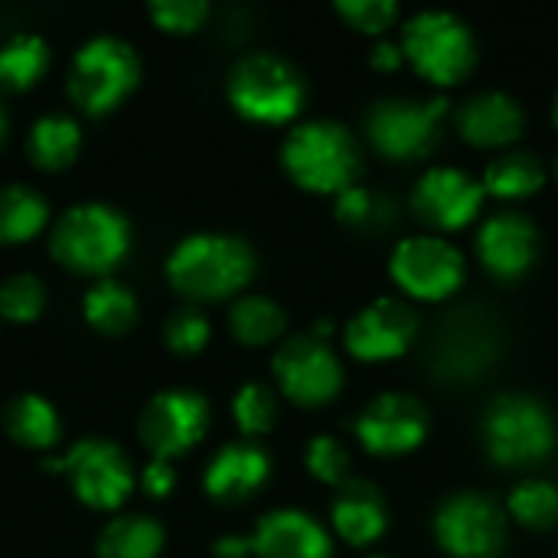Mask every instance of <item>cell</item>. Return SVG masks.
<instances>
[{
	"mask_svg": "<svg viewBox=\"0 0 558 558\" xmlns=\"http://www.w3.org/2000/svg\"><path fill=\"white\" fill-rule=\"evenodd\" d=\"M255 268L252 245L232 232H193L180 239L163 262L167 284L193 307L242 298Z\"/></svg>",
	"mask_w": 558,
	"mask_h": 558,
	"instance_id": "obj_1",
	"label": "cell"
},
{
	"mask_svg": "<svg viewBox=\"0 0 558 558\" xmlns=\"http://www.w3.org/2000/svg\"><path fill=\"white\" fill-rule=\"evenodd\" d=\"M134 226L131 219L101 199L69 206L49 226V255L59 268L78 278H111L131 255Z\"/></svg>",
	"mask_w": 558,
	"mask_h": 558,
	"instance_id": "obj_2",
	"label": "cell"
},
{
	"mask_svg": "<svg viewBox=\"0 0 558 558\" xmlns=\"http://www.w3.org/2000/svg\"><path fill=\"white\" fill-rule=\"evenodd\" d=\"M141 56L137 49L111 33L85 39L65 72V95L75 111L88 118H105L118 111L141 85Z\"/></svg>",
	"mask_w": 558,
	"mask_h": 558,
	"instance_id": "obj_3",
	"label": "cell"
},
{
	"mask_svg": "<svg viewBox=\"0 0 558 558\" xmlns=\"http://www.w3.org/2000/svg\"><path fill=\"white\" fill-rule=\"evenodd\" d=\"M43 468L62 474L75 500L95 513H118L137 487L134 464L114 438L88 435L62 454L43 458Z\"/></svg>",
	"mask_w": 558,
	"mask_h": 558,
	"instance_id": "obj_4",
	"label": "cell"
},
{
	"mask_svg": "<svg viewBox=\"0 0 558 558\" xmlns=\"http://www.w3.org/2000/svg\"><path fill=\"white\" fill-rule=\"evenodd\" d=\"M232 111L252 124H288L307 101V85L298 65L275 52H248L226 75Z\"/></svg>",
	"mask_w": 558,
	"mask_h": 558,
	"instance_id": "obj_5",
	"label": "cell"
},
{
	"mask_svg": "<svg viewBox=\"0 0 558 558\" xmlns=\"http://www.w3.org/2000/svg\"><path fill=\"white\" fill-rule=\"evenodd\" d=\"M281 167L307 193H343L356 183L360 147L337 121H304L281 144Z\"/></svg>",
	"mask_w": 558,
	"mask_h": 558,
	"instance_id": "obj_6",
	"label": "cell"
},
{
	"mask_svg": "<svg viewBox=\"0 0 558 558\" xmlns=\"http://www.w3.org/2000/svg\"><path fill=\"white\" fill-rule=\"evenodd\" d=\"M481 435L487 458L510 471L543 464L558 441L553 412L526 392H507L494 399L484 412Z\"/></svg>",
	"mask_w": 558,
	"mask_h": 558,
	"instance_id": "obj_7",
	"label": "cell"
},
{
	"mask_svg": "<svg viewBox=\"0 0 558 558\" xmlns=\"http://www.w3.org/2000/svg\"><path fill=\"white\" fill-rule=\"evenodd\" d=\"M405 62L432 85H458L477 65V39L451 10H422L402 29Z\"/></svg>",
	"mask_w": 558,
	"mask_h": 558,
	"instance_id": "obj_8",
	"label": "cell"
},
{
	"mask_svg": "<svg viewBox=\"0 0 558 558\" xmlns=\"http://www.w3.org/2000/svg\"><path fill=\"white\" fill-rule=\"evenodd\" d=\"M209 402L196 389H163L137 415V441L157 461L190 454L209 432Z\"/></svg>",
	"mask_w": 558,
	"mask_h": 558,
	"instance_id": "obj_9",
	"label": "cell"
},
{
	"mask_svg": "<svg viewBox=\"0 0 558 558\" xmlns=\"http://www.w3.org/2000/svg\"><path fill=\"white\" fill-rule=\"evenodd\" d=\"M445 118V98H383L366 114V134L383 157L418 160L438 144Z\"/></svg>",
	"mask_w": 558,
	"mask_h": 558,
	"instance_id": "obj_10",
	"label": "cell"
},
{
	"mask_svg": "<svg viewBox=\"0 0 558 558\" xmlns=\"http://www.w3.org/2000/svg\"><path fill=\"white\" fill-rule=\"evenodd\" d=\"M271 373L278 392L301 409L327 405L343 389V366L337 353L327 340H317L314 333L281 340L271 360Z\"/></svg>",
	"mask_w": 558,
	"mask_h": 558,
	"instance_id": "obj_11",
	"label": "cell"
},
{
	"mask_svg": "<svg viewBox=\"0 0 558 558\" xmlns=\"http://www.w3.org/2000/svg\"><path fill=\"white\" fill-rule=\"evenodd\" d=\"M389 275L402 294L415 301H445L468 278L464 255L441 235H409L392 248Z\"/></svg>",
	"mask_w": 558,
	"mask_h": 558,
	"instance_id": "obj_12",
	"label": "cell"
},
{
	"mask_svg": "<svg viewBox=\"0 0 558 558\" xmlns=\"http://www.w3.org/2000/svg\"><path fill=\"white\" fill-rule=\"evenodd\" d=\"M435 539L454 558H497L507 549V510L487 494H454L435 513Z\"/></svg>",
	"mask_w": 558,
	"mask_h": 558,
	"instance_id": "obj_13",
	"label": "cell"
},
{
	"mask_svg": "<svg viewBox=\"0 0 558 558\" xmlns=\"http://www.w3.org/2000/svg\"><path fill=\"white\" fill-rule=\"evenodd\" d=\"M428 409L405 392H386L373 399L356 418L360 445L376 458H399L415 451L428 435Z\"/></svg>",
	"mask_w": 558,
	"mask_h": 558,
	"instance_id": "obj_14",
	"label": "cell"
},
{
	"mask_svg": "<svg viewBox=\"0 0 558 558\" xmlns=\"http://www.w3.org/2000/svg\"><path fill=\"white\" fill-rule=\"evenodd\" d=\"M484 183L458 167H432L412 190V209L438 232H458L471 226L484 209Z\"/></svg>",
	"mask_w": 558,
	"mask_h": 558,
	"instance_id": "obj_15",
	"label": "cell"
},
{
	"mask_svg": "<svg viewBox=\"0 0 558 558\" xmlns=\"http://www.w3.org/2000/svg\"><path fill=\"white\" fill-rule=\"evenodd\" d=\"M418 337V314L402 298H376L347 324V350L363 363L396 360Z\"/></svg>",
	"mask_w": 558,
	"mask_h": 558,
	"instance_id": "obj_16",
	"label": "cell"
},
{
	"mask_svg": "<svg viewBox=\"0 0 558 558\" xmlns=\"http://www.w3.org/2000/svg\"><path fill=\"white\" fill-rule=\"evenodd\" d=\"M477 255L484 268L500 281L523 278L539 255V229L530 216L517 209H500L481 222Z\"/></svg>",
	"mask_w": 558,
	"mask_h": 558,
	"instance_id": "obj_17",
	"label": "cell"
},
{
	"mask_svg": "<svg viewBox=\"0 0 558 558\" xmlns=\"http://www.w3.org/2000/svg\"><path fill=\"white\" fill-rule=\"evenodd\" d=\"M271 477V458L258 441H229L222 445L206 471H203V490L213 504L235 507L252 500Z\"/></svg>",
	"mask_w": 558,
	"mask_h": 558,
	"instance_id": "obj_18",
	"label": "cell"
},
{
	"mask_svg": "<svg viewBox=\"0 0 558 558\" xmlns=\"http://www.w3.org/2000/svg\"><path fill=\"white\" fill-rule=\"evenodd\" d=\"M252 556L255 558H330V533L304 510H271L255 523Z\"/></svg>",
	"mask_w": 558,
	"mask_h": 558,
	"instance_id": "obj_19",
	"label": "cell"
},
{
	"mask_svg": "<svg viewBox=\"0 0 558 558\" xmlns=\"http://www.w3.org/2000/svg\"><path fill=\"white\" fill-rule=\"evenodd\" d=\"M458 131L474 147H510L523 134V108L507 92H481L458 108Z\"/></svg>",
	"mask_w": 558,
	"mask_h": 558,
	"instance_id": "obj_20",
	"label": "cell"
},
{
	"mask_svg": "<svg viewBox=\"0 0 558 558\" xmlns=\"http://www.w3.org/2000/svg\"><path fill=\"white\" fill-rule=\"evenodd\" d=\"M330 523L343 543L360 546V549L383 539L389 526V510H386L379 487L366 481H347L330 504Z\"/></svg>",
	"mask_w": 558,
	"mask_h": 558,
	"instance_id": "obj_21",
	"label": "cell"
},
{
	"mask_svg": "<svg viewBox=\"0 0 558 558\" xmlns=\"http://www.w3.org/2000/svg\"><path fill=\"white\" fill-rule=\"evenodd\" d=\"M3 432L7 438L23 448V451H36V454H56V448L62 445V418L59 409L39 396V392H20L7 402L3 409Z\"/></svg>",
	"mask_w": 558,
	"mask_h": 558,
	"instance_id": "obj_22",
	"label": "cell"
},
{
	"mask_svg": "<svg viewBox=\"0 0 558 558\" xmlns=\"http://www.w3.org/2000/svg\"><path fill=\"white\" fill-rule=\"evenodd\" d=\"M26 154L29 163L43 173L69 170L82 154V124L72 114H59V111L36 118L26 134Z\"/></svg>",
	"mask_w": 558,
	"mask_h": 558,
	"instance_id": "obj_23",
	"label": "cell"
},
{
	"mask_svg": "<svg viewBox=\"0 0 558 558\" xmlns=\"http://www.w3.org/2000/svg\"><path fill=\"white\" fill-rule=\"evenodd\" d=\"M82 317L85 324L98 333V337H108V340H118L124 333H131L141 320V301L137 294L114 281V278H101L95 281L85 298H82Z\"/></svg>",
	"mask_w": 558,
	"mask_h": 558,
	"instance_id": "obj_24",
	"label": "cell"
},
{
	"mask_svg": "<svg viewBox=\"0 0 558 558\" xmlns=\"http://www.w3.org/2000/svg\"><path fill=\"white\" fill-rule=\"evenodd\" d=\"M167 546V533L160 520L147 513H114L98 539L95 556L98 558H160Z\"/></svg>",
	"mask_w": 558,
	"mask_h": 558,
	"instance_id": "obj_25",
	"label": "cell"
},
{
	"mask_svg": "<svg viewBox=\"0 0 558 558\" xmlns=\"http://www.w3.org/2000/svg\"><path fill=\"white\" fill-rule=\"evenodd\" d=\"M52 65V49L46 36L23 29L0 43V92L20 95L43 82Z\"/></svg>",
	"mask_w": 558,
	"mask_h": 558,
	"instance_id": "obj_26",
	"label": "cell"
},
{
	"mask_svg": "<svg viewBox=\"0 0 558 558\" xmlns=\"http://www.w3.org/2000/svg\"><path fill=\"white\" fill-rule=\"evenodd\" d=\"M49 199L26 186L7 183L0 186V245H26L49 229Z\"/></svg>",
	"mask_w": 558,
	"mask_h": 558,
	"instance_id": "obj_27",
	"label": "cell"
},
{
	"mask_svg": "<svg viewBox=\"0 0 558 558\" xmlns=\"http://www.w3.org/2000/svg\"><path fill=\"white\" fill-rule=\"evenodd\" d=\"M546 163L530 150H507L494 157L484 170V193L497 199H526L546 186Z\"/></svg>",
	"mask_w": 558,
	"mask_h": 558,
	"instance_id": "obj_28",
	"label": "cell"
},
{
	"mask_svg": "<svg viewBox=\"0 0 558 558\" xmlns=\"http://www.w3.org/2000/svg\"><path fill=\"white\" fill-rule=\"evenodd\" d=\"M288 314L265 294H242L229 307V330L242 347H271L284 337Z\"/></svg>",
	"mask_w": 558,
	"mask_h": 558,
	"instance_id": "obj_29",
	"label": "cell"
},
{
	"mask_svg": "<svg viewBox=\"0 0 558 558\" xmlns=\"http://www.w3.org/2000/svg\"><path fill=\"white\" fill-rule=\"evenodd\" d=\"M507 510L526 530H553L558 523V487L543 477H526L507 497Z\"/></svg>",
	"mask_w": 558,
	"mask_h": 558,
	"instance_id": "obj_30",
	"label": "cell"
},
{
	"mask_svg": "<svg viewBox=\"0 0 558 558\" xmlns=\"http://www.w3.org/2000/svg\"><path fill=\"white\" fill-rule=\"evenodd\" d=\"M46 304H49V291L43 278H36L33 271H16L0 281V320L20 327L36 324L46 314Z\"/></svg>",
	"mask_w": 558,
	"mask_h": 558,
	"instance_id": "obj_31",
	"label": "cell"
},
{
	"mask_svg": "<svg viewBox=\"0 0 558 558\" xmlns=\"http://www.w3.org/2000/svg\"><path fill=\"white\" fill-rule=\"evenodd\" d=\"M232 418L235 428L242 432L245 441H255L262 435H268L278 422V396L271 386L265 383H245L239 386L235 399H232Z\"/></svg>",
	"mask_w": 558,
	"mask_h": 558,
	"instance_id": "obj_32",
	"label": "cell"
},
{
	"mask_svg": "<svg viewBox=\"0 0 558 558\" xmlns=\"http://www.w3.org/2000/svg\"><path fill=\"white\" fill-rule=\"evenodd\" d=\"M209 337H213V324L193 304L170 311V317L163 320V343L177 356H196V353H203L209 347Z\"/></svg>",
	"mask_w": 558,
	"mask_h": 558,
	"instance_id": "obj_33",
	"label": "cell"
},
{
	"mask_svg": "<svg viewBox=\"0 0 558 558\" xmlns=\"http://www.w3.org/2000/svg\"><path fill=\"white\" fill-rule=\"evenodd\" d=\"M304 468L311 471L314 481L330 484V487H343V484L350 481V451L343 448L340 438H333V435H317V438L307 441Z\"/></svg>",
	"mask_w": 558,
	"mask_h": 558,
	"instance_id": "obj_34",
	"label": "cell"
},
{
	"mask_svg": "<svg viewBox=\"0 0 558 558\" xmlns=\"http://www.w3.org/2000/svg\"><path fill=\"white\" fill-rule=\"evenodd\" d=\"M147 16L160 33L170 36H193L206 26L209 20V3L206 0H150Z\"/></svg>",
	"mask_w": 558,
	"mask_h": 558,
	"instance_id": "obj_35",
	"label": "cell"
},
{
	"mask_svg": "<svg viewBox=\"0 0 558 558\" xmlns=\"http://www.w3.org/2000/svg\"><path fill=\"white\" fill-rule=\"evenodd\" d=\"M337 13L356 33L376 36V33H386L396 23L399 3L396 0H337Z\"/></svg>",
	"mask_w": 558,
	"mask_h": 558,
	"instance_id": "obj_36",
	"label": "cell"
},
{
	"mask_svg": "<svg viewBox=\"0 0 558 558\" xmlns=\"http://www.w3.org/2000/svg\"><path fill=\"white\" fill-rule=\"evenodd\" d=\"M373 209H376V199L366 186H347L343 193H337V219L347 222V226H363L373 219Z\"/></svg>",
	"mask_w": 558,
	"mask_h": 558,
	"instance_id": "obj_37",
	"label": "cell"
},
{
	"mask_svg": "<svg viewBox=\"0 0 558 558\" xmlns=\"http://www.w3.org/2000/svg\"><path fill=\"white\" fill-rule=\"evenodd\" d=\"M137 487L150 497V500H167L177 490V468L173 461H157L150 458L137 477Z\"/></svg>",
	"mask_w": 558,
	"mask_h": 558,
	"instance_id": "obj_38",
	"label": "cell"
},
{
	"mask_svg": "<svg viewBox=\"0 0 558 558\" xmlns=\"http://www.w3.org/2000/svg\"><path fill=\"white\" fill-rule=\"evenodd\" d=\"M369 62H373L376 69H383V72H396V69L405 62V52H402V46H396V43H376L373 52H369Z\"/></svg>",
	"mask_w": 558,
	"mask_h": 558,
	"instance_id": "obj_39",
	"label": "cell"
},
{
	"mask_svg": "<svg viewBox=\"0 0 558 558\" xmlns=\"http://www.w3.org/2000/svg\"><path fill=\"white\" fill-rule=\"evenodd\" d=\"M216 558H248L252 556V539L248 536H222L213 543Z\"/></svg>",
	"mask_w": 558,
	"mask_h": 558,
	"instance_id": "obj_40",
	"label": "cell"
},
{
	"mask_svg": "<svg viewBox=\"0 0 558 558\" xmlns=\"http://www.w3.org/2000/svg\"><path fill=\"white\" fill-rule=\"evenodd\" d=\"M7 124H10V121H7V108H3V101H0V144L7 141Z\"/></svg>",
	"mask_w": 558,
	"mask_h": 558,
	"instance_id": "obj_41",
	"label": "cell"
},
{
	"mask_svg": "<svg viewBox=\"0 0 558 558\" xmlns=\"http://www.w3.org/2000/svg\"><path fill=\"white\" fill-rule=\"evenodd\" d=\"M553 118H556V128H558V92H556V105H553Z\"/></svg>",
	"mask_w": 558,
	"mask_h": 558,
	"instance_id": "obj_42",
	"label": "cell"
},
{
	"mask_svg": "<svg viewBox=\"0 0 558 558\" xmlns=\"http://www.w3.org/2000/svg\"><path fill=\"white\" fill-rule=\"evenodd\" d=\"M553 173H556V180H558V154H556V160H553Z\"/></svg>",
	"mask_w": 558,
	"mask_h": 558,
	"instance_id": "obj_43",
	"label": "cell"
},
{
	"mask_svg": "<svg viewBox=\"0 0 558 558\" xmlns=\"http://www.w3.org/2000/svg\"><path fill=\"white\" fill-rule=\"evenodd\" d=\"M373 558H386V556H373Z\"/></svg>",
	"mask_w": 558,
	"mask_h": 558,
	"instance_id": "obj_44",
	"label": "cell"
}]
</instances>
